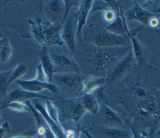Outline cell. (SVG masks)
I'll return each instance as SVG.
<instances>
[{
	"label": "cell",
	"instance_id": "1",
	"mask_svg": "<svg viewBox=\"0 0 160 138\" xmlns=\"http://www.w3.org/2000/svg\"><path fill=\"white\" fill-rule=\"evenodd\" d=\"M53 83L60 90L70 94H76L82 90V81L78 73H55L52 79Z\"/></svg>",
	"mask_w": 160,
	"mask_h": 138
},
{
	"label": "cell",
	"instance_id": "2",
	"mask_svg": "<svg viewBox=\"0 0 160 138\" xmlns=\"http://www.w3.org/2000/svg\"><path fill=\"white\" fill-rule=\"evenodd\" d=\"M134 56L133 53H129L126 55L113 68L112 71L109 73L108 76L106 78L105 86H108L112 85L122 77L126 75L132 68L134 63Z\"/></svg>",
	"mask_w": 160,
	"mask_h": 138
},
{
	"label": "cell",
	"instance_id": "3",
	"mask_svg": "<svg viewBox=\"0 0 160 138\" xmlns=\"http://www.w3.org/2000/svg\"><path fill=\"white\" fill-rule=\"evenodd\" d=\"M92 40L95 45L99 47H119L126 44V41L122 36L111 33L106 29L94 35Z\"/></svg>",
	"mask_w": 160,
	"mask_h": 138
},
{
	"label": "cell",
	"instance_id": "4",
	"mask_svg": "<svg viewBox=\"0 0 160 138\" xmlns=\"http://www.w3.org/2000/svg\"><path fill=\"white\" fill-rule=\"evenodd\" d=\"M50 57L56 70V73H79V68L78 64L66 55L54 53L50 54Z\"/></svg>",
	"mask_w": 160,
	"mask_h": 138
},
{
	"label": "cell",
	"instance_id": "5",
	"mask_svg": "<svg viewBox=\"0 0 160 138\" xmlns=\"http://www.w3.org/2000/svg\"><path fill=\"white\" fill-rule=\"evenodd\" d=\"M46 45H61L62 24L61 22H44Z\"/></svg>",
	"mask_w": 160,
	"mask_h": 138
},
{
	"label": "cell",
	"instance_id": "6",
	"mask_svg": "<svg viewBox=\"0 0 160 138\" xmlns=\"http://www.w3.org/2000/svg\"><path fill=\"white\" fill-rule=\"evenodd\" d=\"M16 81L21 87V88L31 92L38 93L44 90H48L52 93L60 94V93L57 87L53 83H49L48 81L42 82L36 80V79L18 80Z\"/></svg>",
	"mask_w": 160,
	"mask_h": 138
},
{
	"label": "cell",
	"instance_id": "7",
	"mask_svg": "<svg viewBox=\"0 0 160 138\" xmlns=\"http://www.w3.org/2000/svg\"><path fill=\"white\" fill-rule=\"evenodd\" d=\"M62 29V39L71 52L75 50L76 42V19L67 17L63 24Z\"/></svg>",
	"mask_w": 160,
	"mask_h": 138
},
{
	"label": "cell",
	"instance_id": "8",
	"mask_svg": "<svg viewBox=\"0 0 160 138\" xmlns=\"http://www.w3.org/2000/svg\"><path fill=\"white\" fill-rule=\"evenodd\" d=\"M34 108L41 114L51 131L53 133L56 138H66L65 131L62 129L60 124L56 123L54 121L48 114L46 108L39 101L38 99H34L32 103Z\"/></svg>",
	"mask_w": 160,
	"mask_h": 138
},
{
	"label": "cell",
	"instance_id": "9",
	"mask_svg": "<svg viewBox=\"0 0 160 138\" xmlns=\"http://www.w3.org/2000/svg\"><path fill=\"white\" fill-rule=\"evenodd\" d=\"M94 1L91 0L80 1L76 17V39L81 37L82 30L86 24L87 17L91 11Z\"/></svg>",
	"mask_w": 160,
	"mask_h": 138
},
{
	"label": "cell",
	"instance_id": "10",
	"mask_svg": "<svg viewBox=\"0 0 160 138\" xmlns=\"http://www.w3.org/2000/svg\"><path fill=\"white\" fill-rule=\"evenodd\" d=\"M126 16L128 21H138L145 25L149 24L151 19L153 17L151 12L142 8L137 3H135L134 6L126 12Z\"/></svg>",
	"mask_w": 160,
	"mask_h": 138
},
{
	"label": "cell",
	"instance_id": "11",
	"mask_svg": "<svg viewBox=\"0 0 160 138\" xmlns=\"http://www.w3.org/2000/svg\"><path fill=\"white\" fill-rule=\"evenodd\" d=\"M32 98H35V99L42 98V99H51L48 96H43L39 93L31 92V91L23 90L22 88H16L12 90V91L10 92V93L8 96V103L14 102V101L23 103Z\"/></svg>",
	"mask_w": 160,
	"mask_h": 138
},
{
	"label": "cell",
	"instance_id": "12",
	"mask_svg": "<svg viewBox=\"0 0 160 138\" xmlns=\"http://www.w3.org/2000/svg\"><path fill=\"white\" fill-rule=\"evenodd\" d=\"M39 56H40V60H41L40 63L41 64L46 74L48 82L51 83L52 76L56 73V71L54 68L52 62L51 60L50 53H49L48 50L46 46L41 47V48L39 52Z\"/></svg>",
	"mask_w": 160,
	"mask_h": 138
},
{
	"label": "cell",
	"instance_id": "13",
	"mask_svg": "<svg viewBox=\"0 0 160 138\" xmlns=\"http://www.w3.org/2000/svg\"><path fill=\"white\" fill-rule=\"evenodd\" d=\"M101 112L108 127H119L122 125L123 122L120 116L105 104L101 106Z\"/></svg>",
	"mask_w": 160,
	"mask_h": 138
},
{
	"label": "cell",
	"instance_id": "14",
	"mask_svg": "<svg viewBox=\"0 0 160 138\" xmlns=\"http://www.w3.org/2000/svg\"><path fill=\"white\" fill-rule=\"evenodd\" d=\"M48 9L49 15L53 19L52 22L62 23L64 12V5L63 1L52 0L49 1Z\"/></svg>",
	"mask_w": 160,
	"mask_h": 138
},
{
	"label": "cell",
	"instance_id": "15",
	"mask_svg": "<svg viewBox=\"0 0 160 138\" xmlns=\"http://www.w3.org/2000/svg\"><path fill=\"white\" fill-rule=\"evenodd\" d=\"M120 13H121V17L118 16L112 22L109 23L106 30L114 34L122 36L123 34H126L128 29L121 9H120Z\"/></svg>",
	"mask_w": 160,
	"mask_h": 138
},
{
	"label": "cell",
	"instance_id": "16",
	"mask_svg": "<svg viewBox=\"0 0 160 138\" xmlns=\"http://www.w3.org/2000/svg\"><path fill=\"white\" fill-rule=\"evenodd\" d=\"M32 33L36 42L41 46H46L44 36V24L41 20H29Z\"/></svg>",
	"mask_w": 160,
	"mask_h": 138
},
{
	"label": "cell",
	"instance_id": "17",
	"mask_svg": "<svg viewBox=\"0 0 160 138\" xmlns=\"http://www.w3.org/2000/svg\"><path fill=\"white\" fill-rule=\"evenodd\" d=\"M30 70L31 66L27 62L23 60L20 61L16 67L12 69V71L8 80V85H9L14 81L20 80V78L28 73Z\"/></svg>",
	"mask_w": 160,
	"mask_h": 138
},
{
	"label": "cell",
	"instance_id": "18",
	"mask_svg": "<svg viewBox=\"0 0 160 138\" xmlns=\"http://www.w3.org/2000/svg\"><path fill=\"white\" fill-rule=\"evenodd\" d=\"M106 77L89 78L82 83V92L84 94H92L95 90L104 85Z\"/></svg>",
	"mask_w": 160,
	"mask_h": 138
},
{
	"label": "cell",
	"instance_id": "19",
	"mask_svg": "<svg viewBox=\"0 0 160 138\" xmlns=\"http://www.w3.org/2000/svg\"><path fill=\"white\" fill-rule=\"evenodd\" d=\"M126 34L129 36L133 49V56L137 63L139 65L144 63V58L143 55V50L141 47V45L139 42V41L134 37V34L129 30L127 31Z\"/></svg>",
	"mask_w": 160,
	"mask_h": 138
},
{
	"label": "cell",
	"instance_id": "20",
	"mask_svg": "<svg viewBox=\"0 0 160 138\" xmlns=\"http://www.w3.org/2000/svg\"><path fill=\"white\" fill-rule=\"evenodd\" d=\"M101 133L106 138H132V134L128 130L119 127H108L102 129Z\"/></svg>",
	"mask_w": 160,
	"mask_h": 138
},
{
	"label": "cell",
	"instance_id": "21",
	"mask_svg": "<svg viewBox=\"0 0 160 138\" xmlns=\"http://www.w3.org/2000/svg\"><path fill=\"white\" fill-rule=\"evenodd\" d=\"M111 52H98L96 53L92 57L91 64L96 70H100L104 68L108 62L111 59L112 55Z\"/></svg>",
	"mask_w": 160,
	"mask_h": 138
},
{
	"label": "cell",
	"instance_id": "22",
	"mask_svg": "<svg viewBox=\"0 0 160 138\" xmlns=\"http://www.w3.org/2000/svg\"><path fill=\"white\" fill-rule=\"evenodd\" d=\"M82 104L86 111L92 114H96L99 111L98 101L92 94H84Z\"/></svg>",
	"mask_w": 160,
	"mask_h": 138
},
{
	"label": "cell",
	"instance_id": "23",
	"mask_svg": "<svg viewBox=\"0 0 160 138\" xmlns=\"http://www.w3.org/2000/svg\"><path fill=\"white\" fill-rule=\"evenodd\" d=\"M12 47L7 37H3L0 40V62H7L11 56Z\"/></svg>",
	"mask_w": 160,
	"mask_h": 138
},
{
	"label": "cell",
	"instance_id": "24",
	"mask_svg": "<svg viewBox=\"0 0 160 138\" xmlns=\"http://www.w3.org/2000/svg\"><path fill=\"white\" fill-rule=\"evenodd\" d=\"M12 69L0 72V93L5 97L7 95V91L8 86V80L11 73Z\"/></svg>",
	"mask_w": 160,
	"mask_h": 138
},
{
	"label": "cell",
	"instance_id": "25",
	"mask_svg": "<svg viewBox=\"0 0 160 138\" xmlns=\"http://www.w3.org/2000/svg\"><path fill=\"white\" fill-rule=\"evenodd\" d=\"M86 112L82 103H75L71 106V114L76 122H78Z\"/></svg>",
	"mask_w": 160,
	"mask_h": 138
},
{
	"label": "cell",
	"instance_id": "26",
	"mask_svg": "<svg viewBox=\"0 0 160 138\" xmlns=\"http://www.w3.org/2000/svg\"><path fill=\"white\" fill-rule=\"evenodd\" d=\"M46 110L49 116L54 121H55L58 124H60L58 110L50 99H47L46 101Z\"/></svg>",
	"mask_w": 160,
	"mask_h": 138
},
{
	"label": "cell",
	"instance_id": "27",
	"mask_svg": "<svg viewBox=\"0 0 160 138\" xmlns=\"http://www.w3.org/2000/svg\"><path fill=\"white\" fill-rule=\"evenodd\" d=\"M4 108H8L17 112H28L31 114V110L24 103L14 101V102L8 103L7 104L4 105Z\"/></svg>",
	"mask_w": 160,
	"mask_h": 138
},
{
	"label": "cell",
	"instance_id": "28",
	"mask_svg": "<svg viewBox=\"0 0 160 138\" xmlns=\"http://www.w3.org/2000/svg\"><path fill=\"white\" fill-rule=\"evenodd\" d=\"M64 2V16L62 19V24H63L66 20L68 14L71 10V9L76 6H79L80 4V1H75V0H65L63 1Z\"/></svg>",
	"mask_w": 160,
	"mask_h": 138
},
{
	"label": "cell",
	"instance_id": "29",
	"mask_svg": "<svg viewBox=\"0 0 160 138\" xmlns=\"http://www.w3.org/2000/svg\"><path fill=\"white\" fill-rule=\"evenodd\" d=\"M34 79H36V80H38L39 81H42V82L48 81L46 74L41 63H39L37 66L36 75V78Z\"/></svg>",
	"mask_w": 160,
	"mask_h": 138
},
{
	"label": "cell",
	"instance_id": "30",
	"mask_svg": "<svg viewBox=\"0 0 160 138\" xmlns=\"http://www.w3.org/2000/svg\"><path fill=\"white\" fill-rule=\"evenodd\" d=\"M117 16L118 15L116 14V13L110 8L105 10L103 14L104 19L109 23L112 22Z\"/></svg>",
	"mask_w": 160,
	"mask_h": 138
},
{
	"label": "cell",
	"instance_id": "31",
	"mask_svg": "<svg viewBox=\"0 0 160 138\" xmlns=\"http://www.w3.org/2000/svg\"><path fill=\"white\" fill-rule=\"evenodd\" d=\"M11 131L10 126L8 122H4L0 126V138H3Z\"/></svg>",
	"mask_w": 160,
	"mask_h": 138
},
{
	"label": "cell",
	"instance_id": "32",
	"mask_svg": "<svg viewBox=\"0 0 160 138\" xmlns=\"http://www.w3.org/2000/svg\"><path fill=\"white\" fill-rule=\"evenodd\" d=\"M66 138H75L76 132L72 129H68L65 131Z\"/></svg>",
	"mask_w": 160,
	"mask_h": 138
},
{
	"label": "cell",
	"instance_id": "33",
	"mask_svg": "<svg viewBox=\"0 0 160 138\" xmlns=\"http://www.w3.org/2000/svg\"><path fill=\"white\" fill-rule=\"evenodd\" d=\"M149 24L151 26H152V27H156L158 24V19L156 18L152 17L151 19V20H150V21L149 22Z\"/></svg>",
	"mask_w": 160,
	"mask_h": 138
},
{
	"label": "cell",
	"instance_id": "34",
	"mask_svg": "<svg viewBox=\"0 0 160 138\" xmlns=\"http://www.w3.org/2000/svg\"><path fill=\"white\" fill-rule=\"evenodd\" d=\"M82 132H84V134L88 137V138H94V137H92L88 132V131H86V130H83L82 131ZM132 138H141V137L139 136H138V135H137V134H134V136H133V137H132Z\"/></svg>",
	"mask_w": 160,
	"mask_h": 138
},
{
	"label": "cell",
	"instance_id": "35",
	"mask_svg": "<svg viewBox=\"0 0 160 138\" xmlns=\"http://www.w3.org/2000/svg\"><path fill=\"white\" fill-rule=\"evenodd\" d=\"M11 138H34L31 136H16V137H12Z\"/></svg>",
	"mask_w": 160,
	"mask_h": 138
},
{
	"label": "cell",
	"instance_id": "36",
	"mask_svg": "<svg viewBox=\"0 0 160 138\" xmlns=\"http://www.w3.org/2000/svg\"><path fill=\"white\" fill-rule=\"evenodd\" d=\"M2 121H3V120H2V119L1 118V117L0 116V126L4 122H2Z\"/></svg>",
	"mask_w": 160,
	"mask_h": 138
},
{
	"label": "cell",
	"instance_id": "37",
	"mask_svg": "<svg viewBox=\"0 0 160 138\" xmlns=\"http://www.w3.org/2000/svg\"><path fill=\"white\" fill-rule=\"evenodd\" d=\"M158 134H159L160 136V129H159V131H158Z\"/></svg>",
	"mask_w": 160,
	"mask_h": 138
},
{
	"label": "cell",
	"instance_id": "38",
	"mask_svg": "<svg viewBox=\"0 0 160 138\" xmlns=\"http://www.w3.org/2000/svg\"><path fill=\"white\" fill-rule=\"evenodd\" d=\"M3 37V36L1 35V34H0V40L2 39Z\"/></svg>",
	"mask_w": 160,
	"mask_h": 138
},
{
	"label": "cell",
	"instance_id": "39",
	"mask_svg": "<svg viewBox=\"0 0 160 138\" xmlns=\"http://www.w3.org/2000/svg\"><path fill=\"white\" fill-rule=\"evenodd\" d=\"M4 108V106H0V109H1V108Z\"/></svg>",
	"mask_w": 160,
	"mask_h": 138
},
{
	"label": "cell",
	"instance_id": "40",
	"mask_svg": "<svg viewBox=\"0 0 160 138\" xmlns=\"http://www.w3.org/2000/svg\"><path fill=\"white\" fill-rule=\"evenodd\" d=\"M40 138H43V137H40Z\"/></svg>",
	"mask_w": 160,
	"mask_h": 138
}]
</instances>
